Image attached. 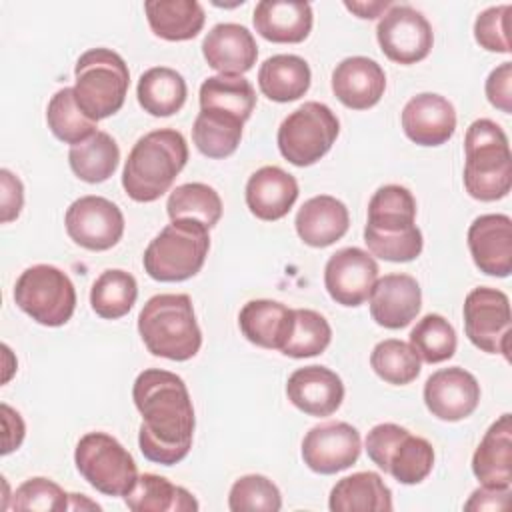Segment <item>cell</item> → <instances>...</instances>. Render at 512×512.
<instances>
[{
	"instance_id": "ab89813d",
	"label": "cell",
	"mask_w": 512,
	"mask_h": 512,
	"mask_svg": "<svg viewBox=\"0 0 512 512\" xmlns=\"http://www.w3.org/2000/svg\"><path fill=\"white\" fill-rule=\"evenodd\" d=\"M370 366L384 382L406 386L420 374V356L408 342L388 338L372 348Z\"/></svg>"
},
{
	"instance_id": "ac0fdd59",
	"label": "cell",
	"mask_w": 512,
	"mask_h": 512,
	"mask_svg": "<svg viewBox=\"0 0 512 512\" xmlns=\"http://www.w3.org/2000/svg\"><path fill=\"white\" fill-rule=\"evenodd\" d=\"M468 250L476 268L506 278L512 272V220L506 214H482L468 228Z\"/></svg>"
},
{
	"instance_id": "7402d4cb",
	"label": "cell",
	"mask_w": 512,
	"mask_h": 512,
	"mask_svg": "<svg viewBox=\"0 0 512 512\" xmlns=\"http://www.w3.org/2000/svg\"><path fill=\"white\" fill-rule=\"evenodd\" d=\"M386 90L382 66L366 56L344 58L332 70V92L350 110H368L380 102Z\"/></svg>"
},
{
	"instance_id": "bcb514c9",
	"label": "cell",
	"mask_w": 512,
	"mask_h": 512,
	"mask_svg": "<svg viewBox=\"0 0 512 512\" xmlns=\"http://www.w3.org/2000/svg\"><path fill=\"white\" fill-rule=\"evenodd\" d=\"M486 98L488 102L502 110L504 114L512 112V62H502L486 78Z\"/></svg>"
},
{
	"instance_id": "5bb4252c",
	"label": "cell",
	"mask_w": 512,
	"mask_h": 512,
	"mask_svg": "<svg viewBox=\"0 0 512 512\" xmlns=\"http://www.w3.org/2000/svg\"><path fill=\"white\" fill-rule=\"evenodd\" d=\"M64 226L70 240L78 246L104 252L120 242L124 234V214L112 200L88 194L68 206Z\"/></svg>"
},
{
	"instance_id": "836d02e7",
	"label": "cell",
	"mask_w": 512,
	"mask_h": 512,
	"mask_svg": "<svg viewBox=\"0 0 512 512\" xmlns=\"http://www.w3.org/2000/svg\"><path fill=\"white\" fill-rule=\"evenodd\" d=\"M120 162V148L116 140L104 132L96 130L88 140L70 146L68 164L70 170L88 184H100L108 180Z\"/></svg>"
},
{
	"instance_id": "f546056e",
	"label": "cell",
	"mask_w": 512,
	"mask_h": 512,
	"mask_svg": "<svg viewBox=\"0 0 512 512\" xmlns=\"http://www.w3.org/2000/svg\"><path fill=\"white\" fill-rule=\"evenodd\" d=\"M150 30L168 42L192 40L204 28V8L196 0H148L144 2Z\"/></svg>"
},
{
	"instance_id": "f907efd6",
	"label": "cell",
	"mask_w": 512,
	"mask_h": 512,
	"mask_svg": "<svg viewBox=\"0 0 512 512\" xmlns=\"http://www.w3.org/2000/svg\"><path fill=\"white\" fill-rule=\"evenodd\" d=\"M344 6L350 12H354L358 18L372 20V18L384 16V12L392 6V2H388V0H380V2H344Z\"/></svg>"
},
{
	"instance_id": "4dcf8cb0",
	"label": "cell",
	"mask_w": 512,
	"mask_h": 512,
	"mask_svg": "<svg viewBox=\"0 0 512 512\" xmlns=\"http://www.w3.org/2000/svg\"><path fill=\"white\" fill-rule=\"evenodd\" d=\"M312 82L310 66L296 54H276L262 62L258 70L260 92L272 102H294L302 98Z\"/></svg>"
},
{
	"instance_id": "8d00e7d4",
	"label": "cell",
	"mask_w": 512,
	"mask_h": 512,
	"mask_svg": "<svg viewBox=\"0 0 512 512\" xmlns=\"http://www.w3.org/2000/svg\"><path fill=\"white\" fill-rule=\"evenodd\" d=\"M138 298L136 278L120 268L104 270L90 288L92 310L106 320L126 316Z\"/></svg>"
},
{
	"instance_id": "3957f363",
	"label": "cell",
	"mask_w": 512,
	"mask_h": 512,
	"mask_svg": "<svg viewBox=\"0 0 512 512\" xmlns=\"http://www.w3.org/2000/svg\"><path fill=\"white\" fill-rule=\"evenodd\" d=\"M186 162L188 144L178 130H152L132 146L122 170V188L134 202H154L170 190Z\"/></svg>"
},
{
	"instance_id": "4316f807",
	"label": "cell",
	"mask_w": 512,
	"mask_h": 512,
	"mask_svg": "<svg viewBox=\"0 0 512 512\" xmlns=\"http://www.w3.org/2000/svg\"><path fill=\"white\" fill-rule=\"evenodd\" d=\"M294 226L304 244L312 248H326L348 232L350 214L342 200L330 194H320L300 206Z\"/></svg>"
},
{
	"instance_id": "60d3db41",
	"label": "cell",
	"mask_w": 512,
	"mask_h": 512,
	"mask_svg": "<svg viewBox=\"0 0 512 512\" xmlns=\"http://www.w3.org/2000/svg\"><path fill=\"white\" fill-rule=\"evenodd\" d=\"M410 346L426 364H440L456 352V330L444 316L426 314L410 330Z\"/></svg>"
},
{
	"instance_id": "44dd1931",
	"label": "cell",
	"mask_w": 512,
	"mask_h": 512,
	"mask_svg": "<svg viewBox=\"0 0 512 512\" xmlns=\"http://www.w3.org/2000/svg\"><path fill=\"white\" fill-rule=\"evenodd\" d=\"M288 400L308 416H330L344 400L342 378L326 366H304L290 374L286 382Z\"/></svg>"
},
{
	"instance_id": "e0dca14e",
	"label": "cell",
	"mask_w": 512,
	"mask_h": 512,
	"mask_svg": "<svg viewBox=\"0 0 512 512\" xmlns=\"http://www.w3.org/2000/svg\"><path fill=\"white\" fill-rule=\"evenodd\" d=\"M424 404L438 420H464L480 404V384L460 366L436 370L424 384Z\"/></svg>"
},
{
	"instance_id": "d6986e66",
	"label": "cell",
	"mask_w": 512,
	"mask_h": 512,
	"mask_svg": "<svg viewBox=\"0 0 512 512\" xmlns=\"http://www.w3.org/2000/svg\"><path fill=\"white\" fill-rule=\"evenodd\" d=\"M402 130L418 146H442L456 130L452 102L434 92L412 96L402 108Z\"/></svg>"
},
{
	"instance_id": "4fadbf2b",
	"label": "cell",
	"mask_w": 512,
	"mask_h": 512,
	"mask_svg": "<svg viewBox=\"0 0 512 512\" xmlns=\"http://www.w3.org/2000/svg\"><path fill=\"white\" fill-rule=\"evenodd\" d=\"M376 38L384 56L396 64L424 60L434 44V32L422 12L408 4H392L376 26Z\"/></svg>"
},
{
	"instance_id": "e575fe53",
	"label": "cell",
	"mask_w": 512,
	"mask_h": 512,
	"mask_svg": "<svg viewBox=\"0 0 512 512\" xmlns=\"http://www.w3.org/2000/svg\"><path fill=\"white\" fill-rule=\"evenodd\" d=\"M242 128L244 120L234 114L200 110L192 126V140L200 154L220 160L236 152L242 140Z\"/></svg>"
},
{
	"instance_id": "8fae6325",
	"label": "cell",
	"mask_w": 512,
	"mask_h": 512,
	"mask_svg": "<svg viewBox=\"0 0 512 512\" xmlns=\"http://www.w3.org/2000/svg\"><path fill=\"white\" fill-rule=\"evenodd\" d=\"M74 464L80 476L106 496H126L138 482L132 454L106 432L84 434L76 444Z\"/></svg>"
},
{
	"instance_id": "d4e9b609",
	"label": "cell",
	"mask_w": 512,
	"mask_h": 512,
	"mask_svg": "<svg viewBox=\"0 0 512 512\" xmlns=\"http://www.w3.org/2000/svg\"><path fill=\"white\" fill-rule=\"evenodd\" d=\"M252 22L256 32L268 42L300 44L312 30L314 14L308 2L262 0L254 8Z\"/></svg>"
},
{
	"instance_id": "f1b7e54d",
	"label": "cell",
	"mask_w": 512,
	"mask_h": 512,
	"mask_svg": "<svg viewBox=\"0 0 512 512\" xmlns=\"http://www.w3.org/2000/svg\"><path fill=\"white\" fill-rule=\"evenodd\" d=\"M332 512H390L392 492L376 472H354L334 484L328 498Z\"/></svg>"
},
{
	"instance_id": "9a60e30c",
	"label": "cell",
	"mask_w": 512,
	"mask_h": 512,
	"mask_svg": "<svg viewBox=\"0 0 512 512\" xmlns=\"http://www.w3.org/2000/svg\"><path fill=\"white\" fill-rule=\"evenodd\" d=\"M360 432L340 420L312 426L302 440V460L316 474H336L360 458Z\"/></svg>"
},
{
	"instance_id": "c3c4849f",
	"label": "cell",
	"mask_w": 512,
	"mask_h": 512,
	"mask_svg": "<svg viewBox=\"0 0 512 512\" xmlns=\"http://www.w3.org/2000/svg\"><path fill=\"white\" fill-rule=\"evenodd\" d=\"M510 504V488H476L464 504V510L482 512V510H506Z\"/></svg>"
},
{
	"instance_id": "5b68a950",
	"label": "cell",
	"mask_w": 512,
	"mask_h": 512,
	"mask_svg": "<svg viewBox=\"0 0 512 512\" xmlns=\"http://www.w3.org/2000/svg\"><path fill=\"white\" fill-rule=\"evenodd\" d=\"M464 188L480 202L508 196L512 186V156L504 130L488 120H474L464 136Z\"/></svg>"
},
{
	"instance_id": "603a6c76",
	"label": "cell",
	"mask_w": 512,
	"mask_h": 512,
	"mask_svg": "<svg viewBox=\"0 0 512 512\" xmlns=\"http://www.w3.org/2000/svg\"><path fill=\"white\" fill-rule=\"evenodd\" d=\"M202 54L208 66L220 74L242 76L252 70L258 46L252 32L234 22H220L202 40Z\"/></svg>"
},
{
	"instance_id": "1f68e13d",
	"label": "cell",
	"mask_w": 512,
	"mask_h": 512,
	"mask_svg": "<svg viewBox=\"0 0 512 512\" xmlns=\"http://www.w3.org/2000/svg\"><path fill=\"white\" fill-rule=\"evenodd\" d=\"M136 96L144 112L156 118H166L184 106L188 86L184 76L174 68L154 66L138 78Z\"/></svg>"
},
{
	"instance_id": "d590c367",
	"label": "cell",
	"mask_w": 512,
	"mask_h": 512,
	"mask_svg": "<svg viewBox=\"0 0 512 512\" xmlns=\"http://www.w3.org/2000/svg\"><path fill=\"white\" fill-rule=\"evenodd\" d=\"M200 110H218L248 120L256 106L254 86L244 76L218 74L210 76L200 86Z\"/></svg>"
},
{
	"instance_id": "ba28073f",
	"label": "cell",
	"mask_w": 512,
	"mask_h": 512,
	"mask_svg": "<svg viewBox=\"0 0 512 512\" xmlns=\"http://www.w3.org/2000/svg\"><path fill=\"white\" fill-rule=\"evenodd\" d=\"M368 458L400 484H420L434 466V448L404 426L384 422L366 434Z\"/></svg>"
},
{
	"instance_id": "484cf974",
	"label": "cell",
	"mask_w": 512,
	"mask_h": 512,
	"mask_svg": "<svg viewBox=\"0 0 512 512\" xmlns=\"http://www.w3.org/2000/svg\"><path fill=\"white\" fill-rule=\"evenodd\" d=\"M472 472L480 486H512V418L502 414L490 424L472 456Z\"/></svg>"
},
{
	"instance_id": "681fc988",
	"label": "cell",
	"mask_w": 512,
	"mask_h": 512,
	"mask_svg": "<svg viewBox=\"0 0 512 512\" xmlns=\"http://www.w3.org/2000/svg\"><path fill=\"white\" fill-rule=\"evenodd\" d=\"M0 412H2V426H4V436H2V454H10L14 452L22 440H24V434H26V426H24V420L22 416L10 408L6 402L0 404Z\"/></svg>"
},
{
	"instance_id": "7a4b0ae2",
	"label": "cell",
	"mask_w": 512,
	"mask_h": 512,
	"mask_svg": "<svg viewBox=\"0 0 512 512\" xmlns=\"http://www.w3.org/2000/svg\"><path fill=\"white\" fill-rule=\"evenodd\" d=\"M416 220V200L400 184L380 186L368 202L364 242L372 256L388 262H410L420 256L424 238Z\"/></svg>"
},
{
	"instance_id": "7c38bea8",
	"label": "cell",
	"mask_w": 512,
	"mask_h": 512,
	"mask_svg": "<svg viewBox=\"0 0 512 512\" xmlns=\"http://www.w3.org/2000/svg\"><path fill=\"white\" fill-rule=\"evenodd\" d=\"M464 330L468 340L482 352L502 354L510 360L512 314L510 300L502 290L478 286L464 300Z\"/></svg>"
},
{
	"instance_id": "816d5d0a",
	"label": "cell",
	"mask_w": 512,
	"mask_h": 512,
	"mask_svg": "<svg viewBox=\"0 0 512 512\" xmlns=\"http://www.w3.org/2000/svg\"><path fill=\"white\" fill-rule=\"evenodd\" d=\"M70 510H100L96 502H90L84 494H70Z\"/></svg>"
},
{
	"instance_id": "9c48e42d",
	"label": "cell",
	"mask_w": 512,
	"mask_h": 512,
	"mask_svg": "<svg viewBox=\"0 0 512 512\" xmlns=\"http://www.w3.org/2000/svg\"><path fill=\"white\" fill-rule=\"evenodd\" d=\"M14 302L42 326H64L76 310V288L66 272L52 264L26 268L14 284Z\"/></svg>"
},
{
	"instance_id": "30bf717a",
	"label": "cell",
	"mask_w": 512,
	"mask_h": 512,
	"mask_svg": "<svg viewBox=\"0 0 512 512\" xmlns=\"http://www.w3.org/2000/svg\"><path fill=\"white\" fill-rule=\"evenodd\" d=\"M340 120L330 106L310 100L292 110L278 128V150L294 166L316 164L336 142Z\"/></svg>"
},
{
	"instance_id": "f35d334b",
	"label": "cell",
	"mask_w": 512,
	"mask_h": 512,
	"mask_svg": "<svg viewBox=\"0 0 512 512\" xmlns=\"http://www.w3.org/2000/svg\"><path fill=\"white\" fill-rule=\"evenodd\" d=\"M46 122L50 132L64 144L76 146L96 132V122L90 120L76 104L74 90L64 86L48 102Z\"/></svg>"
},
{
	"instance_id": "f6af8a7d",
	"label": "cell",
	"mask_w": 512,
	"mask_h": 512,
	"mask_svg": "<svg viewBox=\"0 0 512 512\" xmlns=\"http://www.w3.org/2000/svg\"><path fill=\"white\" fill-rule=\"evenodd\" d=\"M510 10H512L510 4H502V6H490L478 14L474 22V38L484 50L498 52V54H508L512 50L510 38H508Z\"/></svg>"
},
{
	"instance_id": "277c9868",
	"label": "cell",
	"mask_w": 512,
	"mask_h": 512,
	"mask_svg": "<svg viewBox=\"0 0 512 512\" xmlns=\"http://www.w3.org/2000/svg\"><path fill=\"white\" fill-rule=\"evenodd\" d=\"M138 332L150 354L174 362L190 360L202 346L188 294H156L138 314Z\"/></svg>"
},
{
	"instance_id": "b9f144b4",
	"label": "cell",
	"mask_w": 512,
	"mask_h": 512,
	"mask_svg": "<svg viewBox=\"0 0 512 512\" xmlns=\"http://www.w3.org/2000/svg\"><path fill=\"white\" fill-rule=\"evenodd\" d=\"M330 340L332 328L320 312L310 308H296L290 338L280 352L290 358H310L322 354Z\"/></svg>"
},
{
	"instance_id": "6da1fadb",
	"label": "cell",
	"mask_w": 512,
	"mask_h": 512,
	"mask_svg": "<svg viewBox=\"0 0 512 512\" xmlns=\"http://www.w3.org/2000/svg\"><path fill=\"white\" fill-rule=\"evenodd\" d=\"M132 400L142 416L138 446L146 460L172 466L192 448L196 416L184 380L162 368L142 370L132 386Z\"/></svg>"
},
{
	"instance_id": "83f0119b",
	"label": "cell",
	"mask_w": 512,
	"mask_h": 512,
	"mask_svg": "<svg viewBox=\"0 0 512 512\" xmlns=\"http://www.w3.org/2000/svg\"><path fill=\"white\" fill-rule=\"evenodd\" d=\"M294 310L278 300H250L238 314L244 338L266 350H282L290 338Z\"/></svg>"
},
{
	"instance_id": "ffe728a7",
	"label": "cell",
	"mask_w": 512,
	"mask_h": 512,
	"mask_svg": "<svg viewBox=\"0 0 512 512\" xmlns=\"http://www.w3.org/2000/svg\"><path fill=\"white\" fill-rule=\"evenodd\" d=\"M422 308V290L410 274H386L370 294L372 320L388 330L408 326Z\"/></svg>"
},
{
	"instance_id": "8992f818",
	"label": "cell",
	"mask_w": 512,
	"mask_h": 512,
	"mask_svg": "<svg viewBox=\"0 0 512 512\" xmlns=\"http://www.w3.org/2000/svg\"><path fill=\"white\" fill-rule=\"evenodd\" d=\"M208 230L196 220H170L144 250L146 274L158 282H184L196 276L210 250Z\"/></svg>"
},
{
	"instance_id": "cb8c5ba5",
	"label": "cell",
	"mask_w": 512,
	"mask_h": 512,
	"mask_svg": "<svg viewBox=\"0 0 512 512\" xmlns=\"http://www.w3.org/2000/svg\"><path fill=\"white\" fill-rule=\"evenodd\" d=\"M248 210L264 222L284 218L298 200V182L280 166H262L246 182Z\"/></svg>"
},
{
	"instance_id": "74e56055",
	"label": "cell",
	"mask_w": 512,
	"mask_h": 512,
	"mask_svg": "<svg viewBox=\"0 0 512 512\" xmlns=\"http://www.w3.org/2000/svg\"><path fill=\"white\" fill-rule=\"evenodd\" d=\"M170 220H196L206 228H214L222 218V200L218 192L202 182L176 186L166 202Z\"/></svg>"
},
{
	"instance_id": "d6a6232c",
	"label": "cell",
	"mask_w": 512,
	"mask_h": 512,
	"mask_svg": "<svg viewBox=\"0 0 512 512\" xmlns=\"http://www.w3.org/2000/svg\"><path fill=\"white\" fill-rule=\"evenodd\" d=\"M132 512H190L198 510L196 498L182 486L158 474H142L134 488L124 496Z\"/></svg>"
},
{
	"instance_id": "7bdbcfd3",
	"label": "cell",
	"mask_w": 512,
	"mask_h": 512,
	"mask_svg": "<svg viewBox=\"0 0 512 512\" xmlns=\"http://www.w3.org/2000/svg\"><path fill=\"white\" fill-rule=\"evenodd\" d=\"M228 508L232 512H278L282 508V496L270 478L262 474H246L232 484Z\"/></svg>"
},
{
	"instance_id": "ee69618b",
	"label": "cell",
	"mask_w": 512,
	"mask_h": 512,
	"mask_svg": "<svg viewBox=\"0 0 512 512\" xmlns=\"http://www.w3.org/2000/svg\"><path fill=\"white\" fill-rule=\"evenodd\" d=\"M70 494L50 478L34 476L24 480L14 496L12 510H40V512H64L70 510Z\"/></svg>"
},
{
	"instance_id": "7dc6e473",
	"label": "cell",
	"mask_w": 512,
	"mask_h": 512,
	"mask_svg": "<svg viewBox=\"0 0 512 512\" xmlns=\"http://www.w3.org/2000/svg\"><path fill=\"white\" fill-rule=\"evenodd\" d=\"M0 208H2V224L16 220L24 206V186L18 176L10 170H0Z\"/></svg>"
},
{
	"instance_id": "52a82bcc",
	"label": "cell",
	"mask_w": 512,
	"mask_h": 512,
	"mask_svg": "<svg viewBox=\"0 0 512 512\" xmlns=\"http://www.w3.org/2000/svg\"><path fill=\"white\" fill-rule=\"evenodd\" d=\"M74 98L94 122L116 114L126 100L130 72L124 58L110 48L86 50L74 66Z\"/></svg>"
},
{
	"instance_id": "2e32d148",
	"label": "cell",
	"mask_w": 512,
	"mask_h": 512,
	"mask_svg": "<svg viewBox=\"0 0 512 512\" xmlns=\"http://www.w3.org/2000/svg\"><path fill=\"white\" fill-rule=\"evenodd\" d=\"M378 262L362 248L336 250L324 266V286L336 304L356 308L364 304L378 280Z\"/></svg>"
}]
</instances>
